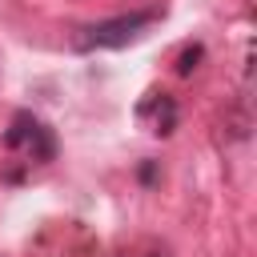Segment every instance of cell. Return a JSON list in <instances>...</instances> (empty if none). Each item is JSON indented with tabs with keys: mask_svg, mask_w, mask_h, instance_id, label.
I'll return each instance as SVG.
<instances>
[{
	"mask_svg": "<svg viewBox=\"0 0 257 257\" xmlns=\"http://www.w3.org/2000/svg\"><path fill=\"white\" fill-rule=\"evenodd\" d=\"M153 20H157V12H128V16H112V20L88 24V28H80L76 48H124V44L137 40Z\"/></svg>",
	"mask_w": 257,
	"mask_h": 257,
	"instance_id": "cell-1",
	"label": "cell"
},
{
	"mask_svg": "<svg viewBox=\"0 0 257 257\" xmlns=\"http://www.w3.org/2000/svg\"><path fill=\"white\" fill-rule=\"evenodd\" d=\"M137 116H141V124H145L149 133H173V124H177V104H173L165 92H149V96L141 100Z\"/></svg>",
	"mask_w": 257,
	"mask_h": 257,
	"instance_id": "cell-3",
	"label": "cell"
},
{
	"mask_svg": "<svg viewBox=\"0 0 257 257\" xmlns=\"http://www.w3.org/2000/svg\"><path fill=\"white\" fill-rule=\"evenodd\" d=\"M4 141H8V149H24L32 161H52V153H56V141H52L48 124L32 112H16Z\"/></svg>",
	"mask_w": 257,
	"mask_h": 257,
	"instance_id": "cell-2",
	"label": "cell"
},
{
	"mask_svg": "<svg viewBox=\"0 0 257 257\" xmlns=\"http://www.w3.org/2000/svg\"><path fill=\"white\" fill-rule=\"evenodd\" d=\"M197 56H201V48H193V52H185V56H181V64H177V68H181V72H189V68H193V60H197Z\"/></svg>",
	"mask_w": 257,
	"mask_h": 257,
	"instance_id": "cell-4",
	"label": "cell"
}]
</instances>
